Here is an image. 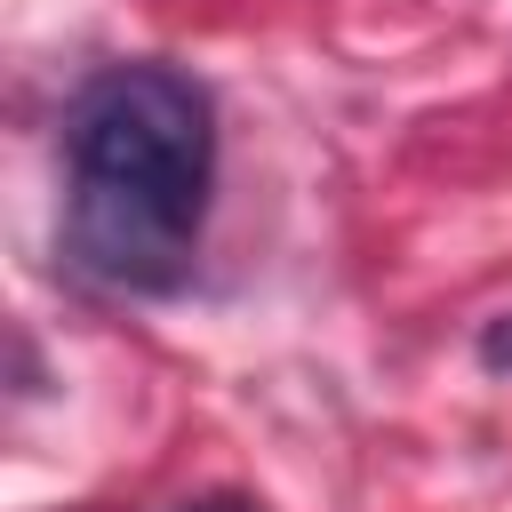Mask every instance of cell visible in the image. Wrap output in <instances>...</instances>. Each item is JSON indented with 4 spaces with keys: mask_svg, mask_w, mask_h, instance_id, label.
Listing matches in <instances>:
<instances>
[{
    "mask_svg": "<svg viewBox=\"0 0 512 512\" xmlns=\"http://www.w3.org/2000/svg\"><path fill=\"white\" fill-rule=\"evenodd\" d=\"M216 192V104L184 64H104L64 104V264L112 296H176Z\"/></svg>",
    "mask_w": 512,
    "mask_h": 512,
    "instance_id": "cell-1",
    "label": "cell"
},
{
    "mask_svg": "<svg viewBox=\"0 0 512 512\" xmlns=\"http://www.w3.org/2000/svg\"><path fill=\"white\" fill-rule=\"evenodd\" d=\"M480 360H488V368H512V320H496V328L480 336Z\"/></svg>",
    "mask_w": 512,
    "mask_h": 512,
    "instance_id": "cell-2",
    "label": "cell"
},
{
    "mask_svg": "<svg viewBox=\"0 0 512 512\" xmlns=\"http://www.w3.org/2000/svg\"><path fill=\"white\" fill-rule=\"evenodd\" d=\"M176 512H256L248 496H192V504H176Z\"/></svg>",
    "mask_w": 512,
    "mask_h": 512,
    "instance_id": "cell-3",
    "label": "cell"
}]
</instances>
